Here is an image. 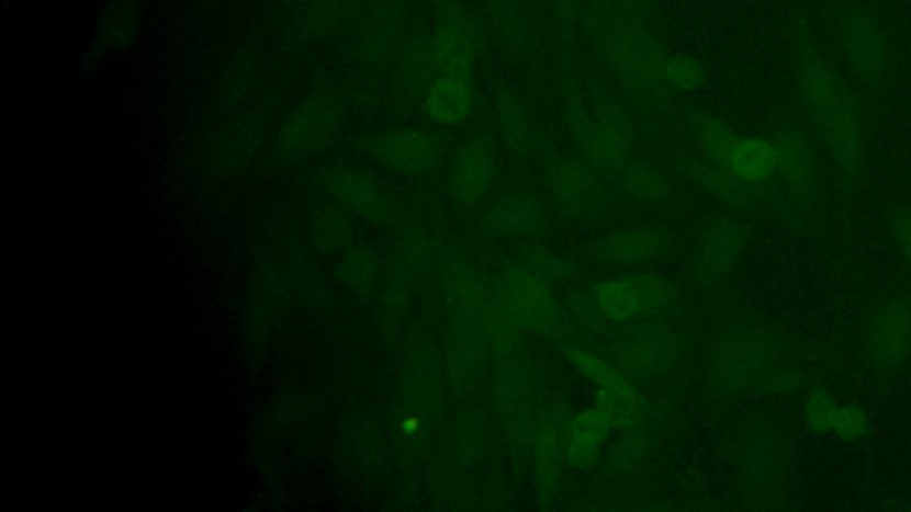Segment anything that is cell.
<instances>
[{
    "label": "cell",
    "mask_w": 911,
    "mask_h": 512,
    "mask_svg": "<svg viewBox=\"0 0 911 512\" xmlns=\"http://www.w3.org/2000/svg\"><path fill=\"white\" fill-rule=\"evenodd\" d=\"M869 356L879 371H896L911 353V311L902 303L881 306L869 325Z\"/></svg>",
    "instance_id": "obj_1"
},
{
    "label": "cell",
    "mask_w": 911,
    "mask_h": 512,
    "mask_svg": "<svg viewBox=\"0 0 911 512\" xmlns=\"http://www.w3.org/2000/svg\"><path fill=\"white\" fill-rule=\"evenodd\" d=\"M700 66L696 65V62L684 61L673 62L672 68H670V73H672L673 79L677 82L681 77L686 79V84H695L696 80L700 79Z\"/></svg>",
    "instance_id": "obj_6"
},
{
    "label": "cell",
    "mask_w": 911,
    "mask_h": 512,
    "mask_svg": "<svg viewBox=\"0 0 911 512\" xmlns=\"http://www.w3.org/2000/svg\"><path fill=\"white\" fill-rule=\"evenodd\" d=\"M807 428L822 436H841L850 442L869 433V420L856 406L839 405L822 388L810 391L803 405Z\"/></svg>",
    "instance_id": "obj_2"
},
{
    "label": "cell",
    "mask_w": 911,
    "mask_h": 512,
    "mask_svg": "<svg viewBox=\"0 0 911 512\" xmlns=\"http://www.w3.org/2000/svg\"><path fill=\"white\" fill-rule=\"evenodd\" d=\"M778 151L775 146L762 139H747L733 150V170L741 174L742 179L752 182H764L775 174L778 166Z\"/></svg>",
    "instance_id": "obj_3"
},
{
    "label": "cell",
    "mask_w": 911,
    "mask_h": 512,
    "mask_svg": "<svg viewBox=\"0 0 911 512\" xmlns=\"http://www.w3.org/2000/svg\"><path fill=\"white\" fill-rule=\"evenodd\" d=\"M432 104L437 107H442V113H446L447 105L451 107L452 116H460L461 111L469 104V93H466L465 82L461 79H446L432 91Z\"/></svg>",
    "instance_id": "obj_4"
},
{
    "label": "cell",
    "mask_w": 911,
    "mask_h": 512,
    "mask_svg": "<svg viewBox=\"0 0 911 512\" xmlns=\"http://www.w3.org/2000/svg\"><path fill=\"white\" fill-rule=\"evenodd\" d=\"M892 236L899 250L911 260V211L898 214L892 225Z\"/></svg>",
    "instance_id": "obj_5"
}]
</instances>
